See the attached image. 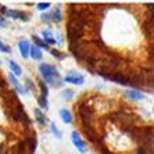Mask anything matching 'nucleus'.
Segmentation results:
<instances>
[{
	"instance_id": "nucleus-1",
	"label": "nucleus",
	"mask_w": 154,
	"mask_h": 154,
	"mask_svg": "<svg viewBox=\"0 0 154 154\" xmlns=\"http://www.w3.org/2000/svg\"><path fill=\"white\" fill-rule=\"evenodd\" d=\"M39 71H40V75H42V78L45 79L46 83L54 86V88L63 86V79L60 78V74H58L57 68H56L54 65L42 63V64L39 65Z\"/></svg>"
},
{
	"instance_id": "nucleus-2",
	"label": "nucleus",
	"mask_w": 154,
	"mask_h": 154,
	"mask_svg": "<svg viewBox=\"0 0 154 154\" xmlns=\"http://www.w3.org/2000/svg\"><path fill=\"white\" fill-rule=\"evenodd\" d=\"M78 110L79 115H81V121L83 124V128L93 129V111H92V107L86 106V104H81Z\"/></svg>"
},
{
	"instance_id": "nucleus-3",
	"label": "nucleus",
	"mask_w": 154,
	"mask_h": 154,
	"mask_svg": "<svg viewBox=\"0 0 154 154\" xmlns=\"http://www.w3.org/2000/svg\"><path fill=\"white\" fill-rule=\"evenodd\" d=\"M114 121L118 124V125L124 126V128H132L133 122L136 121V118H135V115H131V114H126V112H117V114L114 115Z\"/></svg>"
},
{
	"instance_id": "nucleus-4",
	"label": "nucleus",
	"mask_w": 154,
	"mask_h": 154,
	"mask_svg": "<svg viewBox=\"0 0 154 154\" xmlns=\"http://www.w3.org/2000/svg\"><path fill=\"white\" fill-rule=\"evenodd\" d=\"M106 79H110L112 82H117L119 85H129L131 83V78L126 75L125 72H119V71H115L112 74L106 76Z\"/></svg>"
},
{
	"instance_id": "nucleus-5",
	"label": "nucleus",
	"mask_w": 154,
	"mask_h": 154,
	"mask_svg": "<svg viewBox=\"0 0 154 154\" xmlns=\"http://www.w3.org/2000/svg\"><path fill=\"white\" fill-rule=\"evenodd\" d=\"M71 137H72V143H74V146L78 149L79 151L82 154L86 153V150H88V147H86V143L83 142L82 139H81V135H79L76 131H74V132L71 133Z\"/></svg>"
},
{
	"instance_id": "nucleus-6",
	"label": "nucleus",
	"mask_w": 154,
	"mask_h": 154,
	"mask_svg": "<svg viewBox=\"0 0 154 154\" xmlns=\"http://www.w3.org/2000/svg\"><path fill=\"white\" fill-rule=\"evenodd\" d=\"M64 81L67 83H72V85H83L85 78H83V75H81V74H76V72L71 71L68 75H65Z\"/></svg>"
},
{
	"instance_id": "nucleus-7",
	"label": "nucleus",
	"mask_w": 154,
	"mask_h": 154,
	"mask_svg": "<svg viewBox=\"0 0 154 154\" xmlns=\"http://www.w3.org/2000/svg\"><path fill=\"white\" fill-rule=\"evenodd\" d=\"M6 14L8 17H11L13 20H20V21H28L29 20V15L21 10H7Z\"/></svg>"
},
{
	"instance_id": "nucleus-8",
	"label": "nucleus",
	"mask_w": 154,
	"mask_h": 154,
	"mask_svg": "<svg viewBox=\"0 0 154 154\" xmlns=\"http://www.w3.org/2000/svg\"><path fill=\"white\" fill-rule=\"evenodd\" d=\"M125 96L133 101H139V100H143L144 99V94L137 89H128L125 92Z\"/></svg>"
},
{
	"instance_id": "nucleus-9",
	"label": "nucleus",
	"mask_w": 154,
	"mask_h": 154,
	"mask_svg": "<svg viewBox=\"0 0 154 154\" xmlns=\"http://www.w3.org/2000/svg\"><path fill=\"white\" fill-rule=\"evenodd\" d=\"M18 47H20V53L24 58L29 57V50H31V45L28 43V40H20L18 43Z\"/></svg>"
},
{
	"instance_id": "nucleus-10",
	"label": "nucleus",
	"mask_w": 154,
	"mask_h": 154,
	"mask_svg": "<svg viewBox=\"0 0 154 154\" xmlns=\"http://www.w3.org/2000/svg\"><path fill=\"white\" fill-rule=\"evenodd\" d=\"M60 117H61V119H63V122H65V124H72V121H74L71 111L67 110V108L60 110Z\"/></svg>"
},
{
	"instance_id": "nucleus-11",
	"label": "nucleus",
	"mask_w": 154,
	"mask_h": 154,
	"mask_svg": "<svg viewBox=\"0 0 154 154\" xmlns=\"http://www.w3.org/2000/svg\"><path fill=\"white\" fill-rule=\"evenodd\" d=\"M29 56L33 58V60H42V57H43V53H42V50H40L38 46H31V50H29Z\"/></svg>"
},
{
	"instance_id": "nucleus-12",
	"label": "nucleus",
	"mask_w": 154,
	"mask_h": 154,
	"mask_svg": "<svg viewBox=\"0 0 154 154\" xmlns=\"http://www.w3.org/2000/svg\"><path fill=\"white\" fill-rule=\"evenodd\" d=\"M42 36H43V40H45V43H47V45H54V43H56V38H54V35L51 33L50 29L43 31Z\"/></svg>"
},
{
	"instance_id": "nucleus-13",
	"label": "nucleus",
	"mask_w": 154,
	"mask_h": 154,
	"mask_svg": "<svg viewBox=\"0 0 154 154\" xmlns=\"http://www.w3.org/2000/svg\"><path fill=\"white\" fill-rule=\"evenodd\" d=\"M10 81H11V83L15 86V89L20 92V93H22V94H25L26 92H28V89L26 88H24V86H21L20 85V82L17 81V78L14 76V74H10Z\"/></svg>"
},
{
	"instance_id": "nucleus-14",
	"label": "nucleus",
	"mask_w": 154,
	"mask_h": 154,
	"mask_svg": "<svg viewBox=\"0 0 154 154\" xmlns=\"http://www.w3.org/2000/svg\"><path fill=\"white\" fill-rule=\"evenodd\" d=\"M8 65H10V68H11V72H14V76H15V75H17V76L22 75L21 67H20V65H18L14 60H8Z\"/></svg>"
},
{
	"instance_id": "nucleus-15",
	"label": "nucleus",
	"mask_w": 154,
	"mask_h": 154,
	"mask_svg": "<svg viewBox=\"0 0 154 154\" xmlns=\"http://www.w3.org/2000/svg\"><path fill=\"white\" fill-rule=\"evenodd\" d=\"M32 39H33V43H35V46H38L39 49H46V50H50V49H49V45H47V43H45V40L40 39L39 36L33 35Z\"/></svg>"
},
{
	"instance_id": "nucleus-16",
	"label": "nucleus",
	"mask_w": 154,
	"mask_h": 154,
	"mask_svg": "<svg viewBox=\"0 0 154 154\" xmlns=\"http://www.w3.org/2000/svg\"><path fill=\"white\" fill-rule=\"evenodd\" d=\"M33 112H35V115H36V121L39 122L40 125H45V124H46V121H47L46 117H45V114L40 111L39 108H35V111H33Z\"/></svg>"
},
{
	"instance_id": "nucleus-17",
	"label": "nucleus",
	"mask_w": 154,
	"mask_h": 154,
	"mask_svg": "<svg viewBox=\"0 0 154 154\" xmlns=\"http://www.w3.org/2000/svg\"><path fill=\"white\" fill-rule=\"evenodd\" d=\"M50 15H51V21H54V22H61L63 21V14H61L60 8H56Z\"/></svg>"
},
{
	"instance_id": "nucleus-18",
	"label": "nucleus",
	"mask_w": 154,
	"mask_h": 154,
	"mask_svg": "<svg viewBox=\"0 0 154 154\" xmlns=\"http://www.w3.org/2000/svg\"><path fill=\"white\" fill-rule=\"evenodd\" d=\"M74 90H71V89H65V90H63V93H61V97L64 99V100H71L72 97H74Z\"/></svg>"
},
{
	"instance_id": "nucleus-19",
	"label": "nucleus",
	"mask_w": 154,
	"mask_h": 154,
	"mask_svg": "<svg viewBox=\"0 0 154 154\" xmlns=\"http://www.w3.org/2000/svg\"><path fill=\"white\" fill-rule=\"evenodd\" d=\"M50 128H51V132L57 136V139H61V136H63V133H61V131L58 129V126L56 125V122H51L50 124Z\"/></svg>"
},
{
	"instance_id": "nucleus-20",
	"label": "nucleus",
	"mask_w": 154,
	"mask_h": 154,
	"mask_svg": "<svg viewBox=\"0 0 154 154\" xmlns=\"http://www.w3.org/2000/svg\"><path fill=\"white\" fill-rule=\"evenodd\" d=\"M39 88H40V92H42V97H47V94H49V89H47L46 83L43 82V81H40Z\"/></svg>"
},
{
	"instance_id": "nucleus-21",
	"label": "nucleus",
	"mask_w": 154,
	"mask_h": 154,
	"mask_svg": "<svg viewBox=\"0 0 154 154\" xmlns=\"http://www.w3.org/2000/svg\"><path fill=\"white\" fill-rule=\"evenodd\" d=\"M50 6H51L50 2H42V3H39L36 7H38V10L43 11V10H49V8H50Z\"/></svg>"
},
{
	"instance_id": "nucleus-22",
	"label": "nucleus",
	"mask_w": 154,
	"mask_h": 154,
	"mask_svg": "<svg viewBox=\"0 0 154 154\" xmlns=\"http://www.w3.org/2000/svg\"><path fill=\"white\" fill-rule=\"evenodd\" d=\"M50 53H51V56H53V57L60 58V60H63V58L65 57V54H64V53H61V51L56 50V49H50Z\"/></svg>"
},
{
	"instance_id": "nucleus-23",
	"label": "nucleus",
	"mask_w": 154,
	"mask_h": 154,
	"mask_svg": "<svg viewBox=\"0 0 154 154\" xmlns=\"http://www.w3.org/2000/svg\"><path fill=\"white\" fill-rule=\"evenodd\" d=\"M38 103H39V106L42 108H45V110H47V107H49V106H47V97H42V96H40L39 99H38Z\"/></svg>"
},
{
	"instance_id": "nucleus-24",
	"label": "nucleus",
	"mask_w": 154,
	"mask_h": 154,
	"mask_svg": "<svg viewBox=\"0 0 154 154\" xmlns=\"http://www.w3.org/2000/svg\"><path fill=\"white\" fill-rule=\"evenodd\" d=\"M147 85L154 89V72L153 74H147Z\"/></svg>"
},
{
	"instance_id": "nucleus-25",
	"label": "nucleus",
	"mask_w": 154,
	"mask_h": 154,
	"mask_svg": "<svg viewBox=\"0 0 154 154\" xmlns=\"http://www.w3.org/2000/svg\"><path fill=\"white\" fill-rule=\"evenodd\" d=\"M0 51H3V53H10L11 49H10V46L4 45L3 42H0Z\"/></svg>"
},
{
	"instance_id": "nucleus-26",
	"label": "nucleus",
	"mask_w": 154,
	"mask_h": 154,
	"mask_svg": "<svg viewBox=\"0 0 154 154\" xmlns=\"http://www.w3.org/2000/svg\"><path fill=\"white\" fill-rule=\"evenodd\" d=\"M147 8L150 10V15H151V21L154 22V3H147L146 4Z\"/></svg>"
},
{
	"instance_id": "nucleus-27",
	"label": "nucleus",
	"mask_w": 154,
	"mask_h": 154,
	"mask_svg": "<svg viewBox=\"0 0 154 154\" xmlns=\"http://www.w3.org/2000/svg\"><path fill=\"white\" fill-rule=\"evenodd\" d=\"M147 146L150 147V149H151V151H153V153H154V135L150 137V140H149V143H147Z\"/></svg>"
},
{
	"instance_id": "nucleus-28",
	"label": "nucleus",
	"mask_w": 154,
	"mask_h": 154,
	"mask_svg": "<svg viewBox=\"0 0 154 154\" xmlns=\"http://www.w3.org/2000/svg\"><path fill=\"white\" fill-rule=\"evenodd\" d=\"M94 43H96L99 47H101V49H106V45H104L103 39H96V40H94Z\"/></svg>"
},
{
	"instance_id": "nucleus-29",
	"label": "nucleus",
	"mask_w": 154,
	"mask_h": 154,
	"mask_svg": "<svg viewBox=\"0 0 154 154\" xmlns=\"http://www.w3.org/2000/svg\"><path fill=\"white\" fill-rule=\"evenodd\" d=\"M42 21H46V22H49V21H51V15L50 14H42Z\"/></svg>"
},
{
	"instance_id": "nucleus-30",
	"label": "nucleus",
	"mask_w": 154,
	"mask_h": 154,
	"mask_svg": "<svg viewBox=\"0 0 154 154\" xmlns=\"http://www.w3.org/2000/svg\"><path fill=\"white\" fill-rule=\"evenodd\" d=\"M0 26H3V28L7 26V21L4 20V17H2V14H0Z\"/></svg>"
},
{
	"instance_id": "nucleus-31",
	"label": "nucleus",
	"mask_w": 154,
	"mask_h": 154,
	"mask_svg": "<svg viewBox=\"0 0 154 154\" xmlns=\"http://www.w3.org/2000/svg\"><path fill=\"white\" fill-rule=\"evenodd\" d=\"M26 86H28V89L35 90V86H33V83H32V81H31V79H26Z\"/></svg>"
},
{
	"instance_id": "nucleus-32",
	"label": "nucleus",
	"mask_w": 154,
	"mask_h": 154,
	"mask_svg": "<svg viewBox=\"0 0 154 154\" xmlns=\"http://www.w3.org/2000/svg\"><path fill=\"white\" fill-rule=\"evenodd\" d=\"M100 153H101V154H114V153H111V151H110V150H107L106 147H101Z\"/></svg>"
},
{
	"instance_id": "nucleus-33",
	"label": "nucleus",
	"mask_w": 154,
	"mask_h": 154,
	"mask_svg": "<svg viewBox=\"0 0 154 154\" xmlns=\"http://www.w3.org/2000/svg\"><path fill=\"white\" fill-rule=\"evenodd\" d=\"M0 153H2V146H0Z\"/></svg>"
},
{
	"instance_id": "nucleus-34",
	"label": "nucleus",
	"mask_w": 154,
	"mask_h": 154,
	"mask_svg": "<svg viewBox=\"0 0 154 154\" xmlns=\"http://www.w3.org/2000/svg\"><path fill=\"white\" fill-rule=\"evenodd\" d=\"M0 64H2V60H0Z\"/></svg>"
}]
</instances>
